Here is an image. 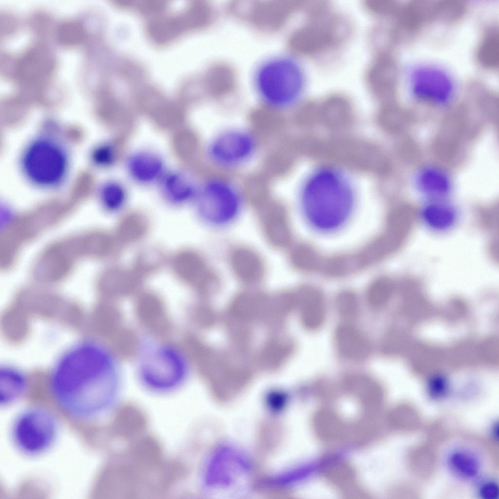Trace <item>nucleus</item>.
<instances>
[{
    "instance_id": "1",
    "label": "nucleus",
    "mask_w": 499,
    "mask_h": 499,
    "mask_svg": "<svg viewBox=\"0 0 499 499\" xmlns=\"http://www.w3.org/2000/svg\"><path fill=\"white\" fill-rule=\"evenodd\" d=\"M115 353L92 340L78 341L59 355L49 378L55 402L80 421H92L109 413L118 401L119 367Z\"/></svg>"
},
{
    "instance_id": "2",
    "label": "nucleus",
    "mask_w": 499,
    "mask_h": 499,
    "mask_svg": "<svg viewBox=\"0 0 499 499\" xmlns=\"http://www.w3.org/2000/svg\"><path fill=\"white\" fill-rule=\"evenodd\" d=\"M355 191L348 177L340 170L322 167L303 182L299 203L304 219L314 230L331 233L348 222L355 206Z\"/></svg>"
},
{
    "instance_id": "3",
    "label": "nucleus",
    "mask_w": 499,
    "mask_h": 499,
    "mask_svg": "<svg viewBox=\"0 0 499 499\" xmlns=\"http://www.w3.org/2000/svg\"><path fill=\"white\" fill-rule=\"evenodd\" d=\"M307 81L302 62L292 55L282 53L262 59L251 77L258 98L266 107L278 111L289 109L301 100Z\"/></svg>"
},
{
    "instance_id": "4",
    "label": "nucleus",
    "mask_w": 499,
    "mask_h": 499,
    "mask_svg": "<svg viewBox=\"0 0 499 499\" xmlns=\"http://www.w3.org/2000/svg\"><path fill=\"white\" fill-rule=\"evenodd\" d=\"M141 352L138 376L143 385L157 394L173 392L184 383L188 373L183 348L167 343L145 345Z\"/></svg>"
},
{
    "instance_id": "5",
    "label": "nucleus",
    "mask_w": 499,
    "mask_h": 499,
    "mask_svg": "<svg viewBox=\"0 0 499 499\" xmlns=\"http://www.w3.org/2000/svg\"><path fill=\"white\" fill-rule=\"evenodd\" d=\"M20 161L25 177L39 187H58L68 174V154L59 142L50 137L41 136L32 140L24 149Z\"/></svg>"
},
{
    "instance_id": "6",
    "label": "nucleus",
    "mask_w": 499,
    "mask_h": 499,
    "mask_svg": "<svg viewBox=\"0 0 499 499\" xmlns=\"http://www.w3.org/2000/svg\"><path fill=\"white\" fill-rule=\"evenodd\" d=\"M244 196L233 181L222 176L210 177L199 184L194 201L199 214L216 228L228 226L238 218Z\"/></svg>"
},
{
    "instance_id": "7",
    "label": "nucleus",
    "mask_w": 499,
    "mask_h": 499,
    "mask_svg": "<svg viewBox=\"0 0 499 499\" xmlns=\"http://www.w3.org/2000/svg\"><path fill=\"white\" fill-rule=\"evenodd\" d=\"M58 426L53 415L47 409L33 406L23 410L12 426V438L20 452L29 456L39 455L53 445Z\"/></svg>"
},
{
    "instance_id": "8",
    "label": "nucleus",
    "mask_w": 499,
    "mask_h": 499,
    "mask_svg": "<svg viewBox=\"0 0 499 499\" xmlns=\"http://www.w3.org/2000/svg\"><path fill=\"white\" fill-rule=\"evenodd\" d=\"M258 148L255 135L241 128H230L214 135L206 148L209 162L221 170L242 167L255 156Z\"/></svg>"
},
{
    "instance_id": "9",
    "label": "nucleus",
    "mask_w": 499,
    "mask_h": 499,
    "mask_svg": "<svg viewBox=\"0 0 499 499\" xmlns=\"http://www.w3.org/2000/svg\"><path fill=\"white\" fill-rule=\"evenodd\" d=\"M56 66L54 57L47 46L37 42L14 60L11 75L25 92L41 94L48 90Z\"/></svg>"
},
{
    "instance_id": "10",
    "label": "nucleus",
    "mask_w": 499,
    "mask_h": 499,
    "mask_svg": "<svg viewBox=\"0 0 499 499\" xmlns=\"http://www.w3.org/2000/svg\"><path fill=\"white\" fill-rule=\"evenodd\" d=\"M251 470L250 460L241 451L229 445L216 449L208 459L202 477L204 488H227L239 477L247 475Z\"/></svg>"
},
{
    "instance_id": "11",
    "label": "nucleus",
    "mask_w": 499,
    "mask_h": 499,
    "mask_svg": "<svg viewBox=\"0 0 499 499\" xmlns=\"http://www.w3.org/2000/svg\"><path fill=\"white\" fill-rule=\"evenodd\" d=\"M170 264L177 279L196 290H203L218 283L217 276L202 256L193 250H178L171 258Z\"/></svg>"
},
{
    "instance_id": "12",
    "label": "nucleus",
    "mask_w": 499,
    "mask_h": 499,
    "mask_svg": "<svg viewBox=\"0 0 499 499\" xmlns=\"http://www.w3.org/2000/svg\"><path fill=\"white\" fill-rule=\"evenodd\" d=\"M140 324L150 333L164 338L171 333L173 323L162 297L152 291L140 292L134 304Z\"/></svg>"
},
{
    "instance_id": "13",
    "label": "nucleus",
    "mask_w": 499,
    "mask_h": 499,
    "mask_svg": "<svg viewBox=\"0 0 499 499\" xmlns=\"http://www.w3.org/2000/svg\"><path fill=\"white\" fill-rule=\"evenodd\" d=\"M411 86L415 97L432 103L447 102L453 93V84L442 71L432 67H422L413 73Z\"/></svg>"
},
{
    "instance_id": "14",
    "label": "nucleus",
    "mask_w": 499,
    "mask_h": 499,
    "mask_svg": "<svg viewBox=\"0 0 499 499\" xmlns=\"http://www.w3.org/2000/svg\"><path fill=\"white\" fill-rule=\"evenodd\" d=\"M125 167L133 181L146 186L158 183L167 171L162 155L149 149L135 150L130 154L125 160Z\"/></svg>"
},
{
    "instance_id": "15",
    "label": "nucleus",
    "mask_w": 499,
    "mask_h": 499,
    "mask_svg": "<svg viewBox=\"0 0 499 499\" xmlns=\"http://www.w3.org/2000/svg\"><path fill=\"white\" fill-rule=\"evenodd\" d=\"M158 184L162 196L175 204L194 200L199 187L190 175L179 170L167 171Z\"/></svg>"
},
{
    "instance_id": "16",
    "label": "nucleus",
    "mask_w": 499,
    "mask_h": 499,
    "mask_svg": "<svg viewBox=\"0 0 499 499\" xmlns=\"http://www.w3.org/2000/svg\"><path fill=\"white\" fill-rule=\"evenodd\" d=\"M143 279L133 269L118 266L106 271L102 276L100 283L112 296L123 298L138 294Z\"/></svg>"
},
{
    "instance_id": "17",
    "label": "nucleus",
    "mask_w": 499,
    "mask_h": 499,
    "mask_svg": "<svg viewBox=\"0 0 499 499\" xmlns=\"http://www.w3.org/2000/svg\"><path fill=\"white\" fill-rule=\"evenodd\" d=\"M448 471L456 478L469 481L476 479L481 470V461L470 448L459 446L450 449L445 457Z\"/></svg>"
},
{
    "instance_id": "18",
    "label": "nucleus",
    "mask_w": 499,
    "mask_h": 499,
    "mask_svg": "<svg viewBox=\"0 0 499 499\" xmlns=\"http://www.w3.org/2000/svg\"><path fill=\"white\" fill-rule=\"evenodd\" d=\"M416 177L417 189L430 201L443 200L452 190L449 176L440 168L425 167L419 171Z\"/></svg>"
},
{
    "instance_id": "19",
    "label": "nucleus",
    "mask_w": 499,
    "mask_h": 499,
    "mask_svg": "<svg viewBox=\"0 0 499 499\" xmlns=\"http://www.w3.org/2000/svg\"><path fill=\"white\" fill-rule=\"evenodd\" d=\"M336 345L345 357L354 361L366 358L370 352V344L357 328L348 324L341 325L335 334Z\"/></svg>"
},
{
    "instance_id": "20",
    "label": "nucleus",
    "mask_w": 499,
    "mask_h": 499,
    "mask_svg": "<svg viewBox=\"0 0 499 499\" xmlns=\"http://www.w3.org/2000/svg\"><path fill=\"white\" fill-rule=\"evenodd\" d=\"M420 217L430 230L441 232L455 225L458 213L454 206L443 200H431L422 209Z\"/></svg>"
},
{
    "instance_id": "21",
    "label": "nucleus",
    "mask_w": 499,
    "mask_h": 499,
    "mask_svg": "<svg viewBox=\"0 0 499 499\" xmlns=\"http://www.w3.org/2000/svg\"><path fill=\"white\" fill-rule=\"evenodd\" d=\"M150 230L148 216L140 211H131L120 218L115 235L122 246L132 245L145 238Z\"/></svg>"
},
{
    "instance_id": "22",
    "label": "nucleus",
    "mask_w": 499,
    "mask_h": 499,
    "mask_svg": "<svg viewBox=\"0 0 499 499\" xmlns=\"http://www.w3.org/2000/svg\"><path fill=\"white\" fill-rule=\"evenodd\" d=\"M261 218L262 230L270 243L279 247L289 244L291 230L288 216L283 210L267 211Z\"/></svg>"
},
{
    "instance_id": "23",
    "label": "nucleus",
    "mask_w": 499,
    "mask_h": 499,
    "mask_svg": "<svg viewBox=\"0 0 499 499\" xmlns=\"http://www.w3.org/2000/svg\"><path fill=\"white\" fill-rule=\"evenodd\" d=\"M230 261L234 272L244 282L256 283L263 276L264 267L262 260L249 249L235 250L231 254Z\"/></svg>"
},
{
    "instance_id": "24",
    "label": "nucleus",
    "mask_w": 499,
    "mask_h": 499,
    "mask_svg": "<svg viewBox=\"0 0 499 499\" xmlns=\"http://www.w3.org/2000/svg\"><path fill=\"white\" fill-rule=\"evenodd\" d=\"M0 404L9 405L17 402L24 394L27 386L26 377L19 369L4 366L1 368Z\"/></svg>"
},
{
    "instance_id": "25",
    "label": "nucleus",
    "mask_w": 499,
    "mask_h": 499,
    "mask_svg": "<svg viewBox=\"0 0 499 499\" xmlns=\"http://www.w3.org/2000/svg\"><path fill=\"white\" fill-rule=\"evenodd\" d=\"M305 306L307 326L312 330L318 328L324 322L325 301L322 292L313 286H307L301 290Z\"/></svg>"
},
{
    "instance_id": "26",
    "label": "nucleus",
    "mask_w": 499,
    "mask_h": 499,
    "mask_svg": "<svg viewBox=\"0 0 499 499\" xmlns=\"http://www.w3.org/2000/svg\"><path fill=\"white\" fill-rule=\"evenodd\" d=\"M167 261L164 250L157 246H147L136 253L133 269L142 278L158 272Z\"/></svg>"
},
{
    "instance_id": "27",
    "label": "nucleus",
    "mask_w": 499,
    "mask_h": 499,
    "mask_svg": "<svg viewBox=\"0 0 499 499\" xmlns=\"http://www.w3.org/2000/svg\"><path fill=\"white\" fill-rule=\"evenodd\" d=\"M289 258L296 269L307 273L320 271L324 259L314 247L307 243L294 246Z\"/></svg>"
},
{
    "instance_id": "28",
    "label": "nucleus",
    "mask_w": 499,
    "mask_h": 499,
    "mask_svg": "<svg viewBox=\"0 0 499 499\" xmlns=\"http://www.w3.org/2000/svg\"><path fill=\"white\" fill-rule=\"evenodd\" d=\"M98 194L103 207L110 211L122 208L127 198L125 186L121 182L114 180L104 182L99 188Z\"/></svg>"
},
{
    "instance_id": "29",
    "label": "nucleus",
    "mask_w": 499,
    "mask_h": 499,
    "mask_svg": "<svg viewBox=\"0 0 499 499\" xmlns=\"http://www.w3.org/2000/svg\"><path fill=\"white\" fill-rule=\"evenodd\" d=\"M58 42L64 47H75L84 43L87 38V31L84 24L71 19L61 23L56 30Z\"/></svg>"
},
{
    "instance_id": "30",
    "label": "nucleus",
    "mask_w": 499,
    "mask_h": 499,
    "mask_svg": "<svg viewBox=\"0 0 499 499\" xmlns=\"http://www.w3.org/2000/svg\"><path fill=\"white\" fill-rule=\"evenodd\" d=\"M115 354L121 358L128 359L134 356L140 349V340L133 329L123 327L117 334Z\"/></svg>"
},
{
    "instance_id": "31",
    "label": "nucleus",
    "mask_w": 499,
    "mask_h": 499,
    "mask_svg": "<svg viewBox=\"0 0 499 499\" xmlns=\"http://www.w3.org/2000/svg\"><path fill=\"white\" fill-rule=\"evenodd\" d=\"M117 155V150L114 144L104 142L94 148L91 154V158L96 166L106 168L115 164Z\"/></svg>"
},
{
    "instance_id": "32",
    "label": "nucleus",
    "mask_w": 499,
    "mask_h": 499,
    "mask_svg": "<svg viewBox=\"0 0 499 499\" xmlns=\"http://www.w3.org/2000/svg\"><path fill=\"white\" fill-rule=\"evenodd\" d=\"M388 288V282L384 279L378 277L373 280L366 290L368 304L376 308L382 307L386 301Z\"/></svg>"
},
{
    "instance_id": "33",
    "label": "nucleus",
    "mask_w": 499,
    "mask_h": 499,
    "mask_svg": "<svg viewBox=\"0 0 499 499\" xmlns=\"http://www.w3.org/2000/svg\"><path fill=\"white\" fill-rule=\"evenodd\" d=\"M336 308L341 316L345 317L353 316L359 308V301L356 294L349 290L342 291L335 299Z\"/></svg>"
},
{
    "instance_id": "34",
    "label": "nucleus",
    "mask_w": 499,
    "mask_h": 499,
    "mask_svg": "<svg viewBox=\"0 0 499 499\" xmlns=\"http://www.w3.org/2000/svg\"><path fill=\"white\" fill-rule=\"evenodd\" d=\"M477 494L481 499H498V482L492 478L481 480L477 487Z\"/></svg>"
},
{
    "instance_id": "35",
    "label": "nucleus",
    "mask_w": 499,
    "mask_h": 499,
    "mask_svg": "<svg viewBox=\"0 0 499 499\" xmlns=\"http://www.w3.org/2000/svg\"><path fill=\"white\" fill-rule=\"evenodd\" d=\"M18 23L16 19L11 15L4 16V35L12 34L17 30Z\"/></svg>"
},
{
    "instance_id": "36",
    "label": "nucleus",
    "mask_w": 499,
    "mask_h": 499,
    "mask_svg": "<svg viewBox=\"0 0 499 499\" xmlns=\"http://www.w3.org/2000/svg\"><path fill=\"white\" fill-rule=\"evenodd\" d=\"M491 435L492 437L496 440H498L499 438V423L498 422H495L491 430Z\"/></svg>"
}]
</instances>
